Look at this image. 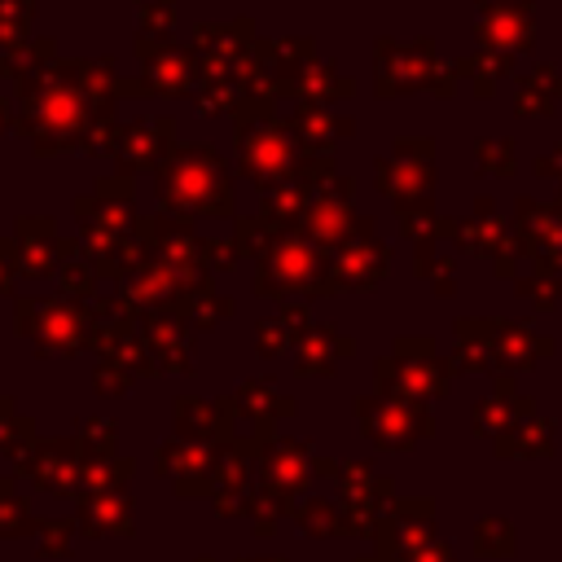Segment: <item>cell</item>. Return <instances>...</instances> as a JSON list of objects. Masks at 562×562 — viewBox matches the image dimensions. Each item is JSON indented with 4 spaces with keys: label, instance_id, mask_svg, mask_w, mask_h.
<instances>
[{
    "label": "cell",
    "instance_id": "obj_31",
    "mask_svg": "<svg viewBox=\"0 0 562 562\" xmlns=\"http://www.w3.org/2000/svg\"><path fill=\"white\" fill-rule=\"evenodd\" d=\"M9 123H13V105H9V101H4V97H0V132H4V127H9Z\"/></svg>",
    "mask_w": 562,
    "mask_h": 562
},
{
    "label": "cell",
    "instance_id": "obj_1",
    "mask_svg": "<svg viewBox=\"0 0 562 562\" xmlns=\"http://www.w3.org/2000/svg\"><path fill=\"white\" fill-rule=\"evenodd\" d=\"M18 123L31 132L35 149H88V140H105L110 110L97 105L70 66H40L31 79L18 83Z\"/></svg>",
    "mask_w": 562,
    "mask_h": 562
},
{
    "label": "cell",
    "instance_id": "obj_25",
    "mask_svg": "<svg viewBox=\"0 0 562 562\" xmlns=\"http://www.w3.org/2000/svg\"><path fill=\"white\" fill-rule=\"evenodd\" d=\"M136 13H140V35H167L171 31V22H176V4L171 0H140L136 4Z\"/></svg>",
    "mask_w": 562,
    "mask_h": 562
},
{
    "label": "cell",
    "instance_id": "obj_20",
    "mask_svg": "<svg viewBox=\"0 0 562 562\" xmlns=\"http://www.w3.org/2000/svg\"><path fill=\"white\" fill-rule=\"evenodd\" d=\"M281 237H285V228L272 224L263 211H259V215H241L237 228H233V246H237L241 255H255V259H263Z\"/></svg>",
    "mask_w": 562,
    "mask_h": 562
},
{
    "label": "cell",
    "instance_id": "obj_17",
    "mask_svg": "<svg viewBox=\"0 0 562 562\" xmlns=\"http://www.w3.org/2000/svg\"><path fill=\"white\" fill-rule=\"evenodd\" d=\"M123 290H127L136 303H158V299H171L176 290H189V285H184V277L171 272L167 263L145 259V263H136V268L123 277Z\"/></svg>",
    "mask_w": 562,
    "mask_h": 562
},
{
    "label": "cell",
    "instance_id": "obj_3",
    "mask_svg": "<svg viewBox=\"0 0 562 562\" xmlns=\"http://www.w3.org/2000/svg\"><path fill=\"white\" fill-rule=\"evenodd\" d=\"M158 202L180 215H228L233 211V180L215 149H176L154 176Z\"/></svg>",
    "mask_w": 562,
    "mask_h": 562
},
{
    "label": "cell",
    "instance_id": "obj_2",
    "mask_svg": "<svg viewBox=\"0 0 562 562\" xmlns=\"http://www.w3.org/2000/svg\"><path fill=\"white\" fill-rule=\"evenodd\" d=\"M233 119H237V167H241V176H250L263 193L299 180L307 154L272 119V101L241 97V105H237Z\"/></svg>",
    "mask_w": 562,
    "mask_h": 562
},
{
    "label": "cell",
    "instance_id": "obj_27",
    "mask_svg": "<svg viewBox=\"0 0 562 562\" xmlns=\"http://www.w3.org/2000/svg\"><path fill=\"white\" fill-rule=\"evenodd\" d=\"M61 290H66V294H75V299L92 294V290H97V268H83V259L61 263Z\"/></svg>",
    "mask_w": 562,
    "mask_h": 562
},
{
    "label": "cell",
    "instance_id": "obj_16",
    "mask_svg": "<svg viewBox=\"0 0 562 562\" xmlns=\"http://www.w3.org/2000/svg\"><path fill=\"white\" fill-rule=\"evenodd\" d=\"M562 97V75L553 66H536L531 75H518L514 79V110L522 119H536V114H553V101Z\"/></svg>",
    "mask_w": 562,
    "mask_h": 562
},
{
    "label": "cell",
    "instance_id": "obj_5",
    "mask_svg": "<svg viewBox=\"0 0 562 562\" xmlns=\"http://www.w3.org/2000/svg\"><path fill=\"white\" fill-rule=\"evenodd\" d=\"M378 171V189L386 198L400 202V211L408 206H422L430 198V184H435V167H430V140L426 136H408L395 145V154L378 158L373 162Z\"/></svg>",
    "mask_w": 562,
    "mask_h": 562
},
{
    "label": "cell",
    "instance_id": "obj_8",
    "mask_svg": "<svg viewBox=\"0 0 562 562\" xmlns=\"http://www.w3.org/2000/svg\"><path fill=\"white\" fill-rule=\"evenodd\" d=\"M435 66H439V61H435V44H430V40H413V44L378 40V92H382V97H400V92L430 88Z\"/></svg>",
    "mask_w": 562,
    "mask_h": 562
},
{
    "label": "cell",
    "instance_id": "obj_11",
    "mask_svg": "<svg viewBox=\"0 0 562 562\" xmlns=\"http://www.w3.org/2000/svg\"><path fill=\"white\" fill-rule=\"evenodd\" d=\"M474 35L483 48L492 53H527L536 44V26H531V13L527 4H509V0H483L479 4V22H474Z\"/></svg>",
    "mask_w": 562,
    "mask_h": 562
},
{
    "label": "cell",
    "instance_id": "obj_10",
    "mask_svg": "<svg viewBox=\"0 0 562 562\" xmlns=\"http://www.w3.org/2000/svg\"><path fill=\"white\" fill-rule=\"evenodd\" d=\"M325 263H329L334 285L369 290V285H378V281H382V272H386V263H391V250L373 237V224H369V228H360L347 246L329 250V255H325Z\"/></svg>",
    "mask_w": 562,
    "mask_h": 562
},
{
    "label": "cell",
    "instance_id": "obj_4",
    "mask_svg": "<svg viewBox=\"0 0 562 562\" xmlns=\"http://www.w3.org/2000/svg\"><path fill=\"white\" fill-rule=\"evenodd\" d=\"M255 290H259V294H281V290H312V294H329V290H334V277H329L325 255H321L307 237L285 233V237H281V241L259 259Z\"/></svg>",
    "mask_w": 562,
    "mask_h": 562
},
{
    "label": "cell",
    "instance_id": "obj_14",
    "mask_svg": "<svg viewBox=\"0 0 562 562\" xmlns=\"http://www.w3.org/2000/svg\"><path fill=\"white\" fill-rule=\"evenodd\" d=\"M351 119H338L329 105H299L294 110V119H290V136H294V145L303 149V154H312V158H325L342 136H351Z\"/></svg>",
    "mask_w": 562,
    "mask_h": 562
},
{
    "label": "cell",
    "instance_id": "obj_15",
    "mask_svg": "<svg viewBox=\"0 0 562 562\" xmlns=\"http://www.w3.org/2000/svg\"><path fill=\"white\" fill-rule=\"evenodd\" d=\"M452 237H457V246L470 250V255H501V250L509 246V241H505V220H501V211H496L492 198H479V211H474L465 224H457Z\"/></svg>",
    "mask_w": 562,
    "mask_h": 562
},
{
    "label": "cell",
    "instance_id": "obj_12",
    "mask_svg": "<svg viewBox=\"0 0 562 562\" xmlns=\"http://www.w3.org/2000/svg\"><path fill=\"white\" fill-rule=\"evenodd\" d=\"M18 259H22L26 272L48 277L53 268L75 259V246L57 237L53 220H18Z\"/></svg>",
    "mask_w": 562,
    "mask_h": 562
},
{
    "label": "cell",
    "instance_id": "obj_23",
    "mask_svg": "<svg viewBox=\"0 0 562 562\" xmlns=\"http://www.w3.org/2000/svg\"><path fill=\"white\" fill-rule=\"evenodd\" d=\"M198 105H202V114H237L241 88H233V83H198Z\"/></svg>",
    "mask_w": 562,
    "mask_h": 562
},
{
    "label": "cell",
    "instance_id": "obj_28",
    "mask_svg": "<svg viewBox=\"0 0 562 562\" xmlns=\"http://www.w3.org/2000/svg\"><path fill=\"white\" fill-rule=\"evenodd\" d=\"M18 268H22L18 246H13V241H0V290H9V281H13Z\"/></svg>",
    "mask_w": 562,
    "mask_h": 562
},
{
    "label": "cell",
    "instance_id": "obj_24",
    "mask_svg": "<svg viewBox=\"0 0 562 562\" xmlns=\"http://www.w3.org/2000/svg\"><path fill=\"white\" fill-rule=\"evenodd\" d=\"M474 158L487 176H514V140H483Z\"/></svg>",
    "mask_w": 562,
    "mask_h": 562
},
{
    "label": "cell",
    "instance_id": "obj_21",
    "mask_svg": "<svg viewBox=\"0 0 562 562\" xmlns=\"http://www.w3.org/2000/svg\"><path fill=\"white\" fill-rule=\"evenodd\" d=\"M31 18H35V4L31 0H0V57L4 53H18L26 44Z\"/></svg>",
    "mask_w": 562,
    "mask_h": 562
},
{
    "label": "cell",
    "instance_id": "obj_29",
    "mask_svg": "<svg viewBox=\"0 0 562 562\" xmlns=\"http://www.w3.org/2000/svg\"><path fill=\"white\" fill-rule=\"evenodd\" d=\"M457 61H448V66H435V79H430V88L439 92V97H452V88H457Z\"/></svg>",
    "mask_w": 562,
    "mask_h": 562
},
{
    "label": "cell",
    "instance_id": "obj_13",
    "mask_svg": "<svg viewBox=\"0 0 562 562\" xmlns=\"http://www.w3.org/2000/svg\"><path fill=\"white\" fill-rule=\"evenodd\" d=\"M18 312H26V316H22V329H26V334H40V342H44V347H48V338H53L57 347H75V342H79V334H83V325H88V316H79V307H75V303L31 299V307H26V303H18Z\"/></svg>",
    "mask_w": 562,
    "mask_h": 562
},
{
    "label": "cell",
    "instance_id": "obj_9",
    "mask_svg": "<svg viewBox=\"0 0 562 562\" xmlns=\"http://www.w3.org/2000/svg\"><path fill=\"white\" fill-rule=\"evenodd\" d=\"M136 53H140V66H145V88L149 92H162V97H180L198 83V61L189 48L171 44L167 35H140L136 40Z\"/></svg>",
    "mask_w": 562,
    "mask_h": 562
},
{
    "label": "cell",
    "instance_id": "obj_19",
    "mask_svg": "<svg viewBox=\"0 0 562 562\" xmlns=\"http://www.w3.org/2000/svg\"><path fill=\"white\" fill-rule=\"evenodd\" d=\"M514 70V57L509 53H492V48H479L474 57H457V75L461 79H474L479 83V97H492L496 79Z\"/></svg>",
    "mask_w": 562,
    "mask_h": 562
},
{
    "label": "cell",
    "instance_id": "obj_30",
    "mask_svg": "<svg viewBox=\"0 0 562 562\" xmlns=\"http://www.w3.org/2000/svg\"><path fill=\"white\" fill-rule=\"evenodd\" d=\"M536 176H558V180H562V145H558L553 154H540V158H536Z\"/></svg>",
    "mask_w": 562,
    "mask_h": 562
},
{
    "label": "cell",
    "instance_id": "obj_32",
    "mask_svg": "<svg viewBox=\"0 0 562 562\" xmlns=\"http://www.w3.org/2000/svg\"><path fill=\"white\" fill-rule=\"evenodd\" d=\"M509 4H527V0H509Z\"/></svg>",
    "mask_w": 562,
    "mask_h": 562
},
{
    "label": "cell",
    "instance_id": "obj_18",
    "mask_svg": "<svg viewBox=\"0 0 562 562\" xmlns=\"http://www.w3.org/2000/svg\"><path fill=\"white\" fill-rule=\"evenodd\" d=\"M351 79L347 75H334V66H321V61H312L303 75H299V83H294V97L303 101V105H334V97H351Z\"/></svg>",
    "mask_w": 562,
    "mask_h": 562
},
{
    "label": "cell",
    "instance_id": "obj_7",
    "mask_svg": "<svg viewBox=\"0 0 562 562\" xmlns=\"http://www.w3.org/2000/svg\"><path fill=\"white\" fill-rule=\"evenodd\" d=\"M171 119H132V123H110L105 127V149L119 158L123 176L127 171H145V167H162L167 149H171Z\"/></svg>",
    "mask_w": 562,
    "mask_h": 562
},
{
    "label": "cell",
    "instance_id": "obj_22",
    "mask_svg": "<svg viewBox=\"0 0 562 562\" xmlns=\"http://www.w3.org/2000/svg\"><path fill=\"white\" fill-rule=\"evenodd\" d=\"M233 312V303L228 299H220V294H211V285L202 281V285H193V299H189V307H184V321H198V325H215L220 316H228Z\"/></svg>",
    "mask_w": 562,
    "mask_h": 562
},
{
    "label": "cell",
    "instance_id": "obj_6",
    "mask_svg": "<svg viewBox=\"0 0 562 562\" xmlns=\"http://www.w3.org/2000/svg\"><path fill=\"white\" fill-rule=\"evenodd\" d=\"M360 228H369L356 211H351V180H338V189H334V180L307 202V211H303V237L312 241V246H325V250H338V246H347Z\"/></svg>",
    "mask_w": 562,
    "mask_h": 562
},
{
    "label": "cell",
    "instance_id": "obj_26",
    "mask_svg": "<svg viewBox=\"0 0 562 562\" xmlns=\"http://www.w3.org/2000/svg\"><path fill=\"white\" fill-rule=\"evenodd\" d=\"M496 334H501V356L514 360V364H527V360H531V347H540V342L527 338L518 325H496Z\"/></svg>",
    "mask_w": 562,
    "mask_h": 562
}]
</instances>
